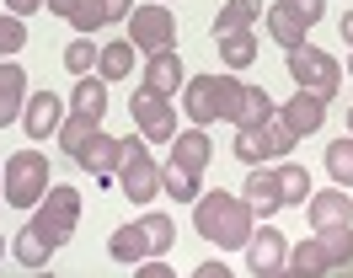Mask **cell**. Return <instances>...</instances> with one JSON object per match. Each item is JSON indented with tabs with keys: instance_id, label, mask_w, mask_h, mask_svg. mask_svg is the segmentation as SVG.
Here are the masks:
<instances>
[{
	"instance_id": "obj_26",
	"label": "cell",
	"mask_w": 353,
	"mask_h": 278,
	"mask_svg": "<svg viewBox=\"0 0 353 278\" xmlns=\"http://www.w3.org/2000/svg\"><path fill=\"white\" fill-rule=\"evenodd\" d=\"M327 171H332L337 188H353V134H343V139L327 145Z\"/></svg>"
},
{
	"instance_id": "obj_25",
	"label": "cell",
	"mask_w": 353,
	"mask_h": 278,
	"mask_svg": "<svg viewBox=\"0 0 353 278\" xmlns=\"http://www.w3.org/2000/svg\"><path fill=\"white\" fill-rule=\"evenodd\" d=\"M263 17V0H225L220 17H214V32H230V27H257Z\"/></svg>"
},
{
	"instance_id": "obj_37",
	"label": "cell",
	"mask_w": 353,
	"mask_h": 278,
	"mask_svg": "<svg viewBox=\"0 0 353 278\" xmlns=\"http://www.w3.org/2000/svg\"><path fill=\"white\" fill-rule=\"evenodd\" d=\"M348 134H353V107H348Z\"/></svg>"
},
{
	"instance_id": "obj_34",
	"label": "cell",
	"mask_w": 353,
	"mask_h": 278,
	"mask_svg": "<svg viewBox=\"0 0 353 278\" xmlns=\"http://www.w3.org/2000/svg\"><path fill=\"white\" fill-rule=\"evenodd\" d=\"M129 11H134V0H102V17L108 21H123Z\"/></svg>"
},
{
	"instance_id": "obj_19",
	"label": "cell",
	"mask_w": 353,
	"mask_h": 278,
	"mask_svg": "<svg viewBox=\"0 0 353 278\" xmlns=\"http://www.w3.org/2000/svg\"><path fill=\"white\" fill-rule=\"evenodd\" d=\"M27 107V70L17 59H0V128Z\"/></svg>"
},
{
	"instance_id": "obj_14",
	"label": "cell",
	"mask_w": 353,
	"mask_h": 278,
	"mask_svg": "<svg viewBox=\"0 0 353 278\" xmlns=\"http://www.w3.org/2000/svg\"><path fill=\"white\" fill-rule=\"evenodd\" d=\"M305 219H310V230H332V225H353V198H348V188H327V192H310V198H305Z\"/></svg>"
},
{
	"instance_id": "obj_35",
	"label": "cell",
	"mask_w": 353,
	"mask_h": 278,
	"mask_svg": "<svg viewBox=\"0 0 353 278\" xmlns=\"http://www.w3.org/2000/svg\"><path fill=\"white\" fill-rule=\"evenodd\" d=\"M6 11H17V17H32V11H43V0H6Z\"/></svg>"
},
{
	"instance_id": "obj_16",
	"label": "cell",
	"mask_w": 353,
	"mask_h": 278,
	"mask_svg": "<svg viewBox=\"0 0 353 278\" xmlns=\"http://www.w3.org/2000/svg\"><path fill=\"white\" fill-rule=\"evenodd\" d=\"M263 21H268V38L279 43V48H300V43H310V21L289 6V0H279V6H268L263 11Z\"/></svg>"
},
{
	"instance_id": "obj_8",
	"label": "cell",
	"mask_w": 353,
	"mask_h": 278,
	"mask_svg": "<svg viewBox=\"0 0 353 278\" xmlns=\"http://www.w3.org/2000/svg\"><path fill=\"white\" fill-rule=\"evenodd\" d=\"M118 188H123V198H134V203H150L155 192H161V166H155V155L145 150V134H123Z\"/></svg>"
},
{
	"instance_id": "obj_13",
	"label": "cell",
	"mask_w": 353,
	"mask_h": 278,
	"mask_svg": "<svg viewBox=\"0 0 353 278\" xmlns=\"http://www.w3.org/2000/svg\"><path fill=\"white\" fill-rule=\"evenodd\" d=\"M118 161H123V139H112V134H102V128L75 150V166L91 171L97 182H118Z\"/></svg>"
},
{
	"instance_id": "obj_30",
	"label": "cell",
	"mask_w": 353,
	"mask_h": 278,
	"mask_svg": "<svg viewBox=\"0 0 353 278\" xmlns=\"http://www.w3.org/2000/svg\"><path fill=\"white\" fill-rule=\"evenodd\" d=\"M91 64H97V43H91V38H75L65 48V70H70V75H91Z\"/></svg>"
},
{
	"instance_id": "obj_12",
	"label": "cell",
	"mask_w": 353,
	"mask_h": 278,
	"mask_svg": "<svg viewBox=\"0 0 353 278\" xmlns=\"http://www.w3.org/2000/svg\"><path fill=\"white\" fill-rule=\"evenodd\" d=\"M284 262H289V235L284 230H273V225L252 230V241H246V273L273 278V273H284Z\"/></svg>"
},
{
	"instance_id": "obj_6",
	"label": "cell",
	"mask_w": 353,
	"mask_h": 278,
	"mask_svg": "<svg viewBox=\"0 0 353 278\" xmlns=\"http://www.w3.org/2000/svg\"><path fill=\"white\" fill-rule=\"evenodd\" d=\"M172 246H176V219L161 214V209H150L145 219H134V225H118L112 241H108L112 262H145V257L172 252Z\"/></svg>"
},
{
	"instance_id": "obj_39",
	"label": "cell",
	"mask_w": 353,
	"mask_h": 278,
	"mask_svg": "<svg viewBox=\"0 0 353 278\" xmlns=\"http://www.w3.org/2000/svg\"><path fill=\"white\" fill-rule=\"evenodd\" d=\"M0 257H6V235H0Z\"/></svg>"
},
{
	"instance_id": "obj_31",
	"label": "cell",
	"mask_w": 353,
	"mask_h": 278,
	"mask_svg": "<svg viewBox=\"0 0 353 278\" xmlns=\"http://www.w3.org/2000/svg\"><path fill=\"white\" fill-rule=\"evenodd\" d=\"M134 273H139V278H166V273H172V262H161V252H155V257H145V262H134Z\"/></svg>"
},
{
	"instance_id": "obj_3",
	"label": "cell",
	"mask_w": 353,
	"mask_h": 278,
	"mask_svg": "<svg viewBox=\"0 0 353 278\" xmlns=\"http://www.w3.org/2000/svg\"><path fill=\"white\" fill-rule=\"evenodd\" d=\"M209 161H214V145H209L203 123L172 134V161H166V171H161V192H172V198H199Z\"/></svg>"
},
{
	"instance_id": "obj_5",
	"label": "cell",
	"mask_w": 353,
	"mask_h": 278,
	"mask_svg": "<svg viewBox=\"0 0 353 278\" xmlns=\"http://www.w3.org/2000/svg\"><path fill=\"white\" fill-rule=\"evenodd\" d=\"M294 278H316V273H348L353 268V225H332L316 230L310 241H300L284 262Z\"/></svg>"
},
{
	"instance_id": "obj_4",
	"label": "cell",
	"mask_w": 353,
	"mask_h": 278,
	"mask_svg": "<svg viewBox=\"0 0 353 278\" xmlns=\"http://www.w3.org/2000/svg\"><path fill=\"white\" fill-rule=\"evenodd\" d=\"M241 97H246V81L236 75H193L182 86V107L193 123H236L241 118Z\"/></svg>"
},
{
	"instance_id": "obj_33",
	"label": "cell",
	"mask_w": 353,
	"mask_h": 278,
	"mask_svg": "<svg viewBox=\"0 0 353 278\" xmlns=\"http://www.w3.org/2000/svg\"><path fill=\"white\" fill-rule=\"evenodd\" d=\"M289 6H294V11H300L310 27H316V21H321V11H327V0H289Z\"/></svg>"
},
{
	"instance_id": "obj_38",
	"label": "cell",
	"mask_w": 353,
	"mask_h": 278,
	"mask_svg": "<svg viewBox=\"0 0 353 278\" xmlns=\"http://www.w3.org/2000/svg\"><path fill=\"white\" fill-rule=\"evenodd\" d=\"M348 75H353V48H348Z\"/></svg>"
},
{
	"instance_id": "obj_24",
	"label": "cell",
	"mask_w": 353,
	"mask_h": 278,
	"mask_svg": "<svg viewBox=\"0 0 353 278\" xmlns=\"http://www.w3.org/2000/svg\"><path fill=\"white\" fill-rule=\"evenodd\" d=\"M97 128H102V118H97V112H75V107H70V118L59 123V145H65V155H75V150L86 145Z\"/></svg>"
},
{
	"instance_id": "obj_10",
	"label": "cell",
	"mask_w": 353,
	"mask_h": 278,
	"mask_svg": "<svg viewBox=\"0 0 353 278\" xmlns=\"http://www.w3.org/2000/svg\"><path fill=\"white\" fill-rule=\"evenodd\" d=\"M134 123H139V134H145V145H172V134H176V107L172 97H161V91H150V86H139L134 91Z\"/></svg>"
},
{
	"instance_id": "obj_36",
	"label": "cell",
	"mask_w": 353,
	"mask_h": 278,
	"mask_svg": "<svg viewBox=\"0 0 353 278\" xmlns=\"http://www.w3.org/2000/svg\"><path fill=\"white\" fill-rule=\"evenodd\" d=\"M337 32L348 38V48H353V11H343V21H337Z\"/></svg>"
},
{
	"instance_id": "obj_11",
	"label": "cell",
	"mask_w": 353,
	"mask_h": 278,
	"mask_svg": "<svg viewBox=\"0 0 353 278\" xmlns=\"http://www.w3.org/2000/svg\"><path fill=\"white\" fill-rule=\"evenodd\" d=\"M129 43L139 54H161V48H176V17L166 11V0L161 6H139L129 21Z\"/></svg>"
},
{
	"instance_id": "obj_21",
	"label": "cell",
	"mask_w": 353,
	"mask_h": 278,
	"mask_svg": "<svg viewBox=\"0 0 353 278\" xmlns=\"http://www.w3.org/2000/svg\"><path fill=\"white\" fill-rule=\"evenodd\" d=\"M134 54H139V48H134L129 38L102 43V48H97V75H102V81H129L134 75Z\"/></svg>"
},
{
	"instance_id": "obj_23",
	"label": "cell",
	"mask_w": 353,
	"mask_h": 278,
	"mask_svg": "<svg viewBox=\"0 0 353 278\" xmlns=\"http://www.w3.org/2000/svg\"><path fill=\"white\" fill-rule=\"evenodd\" d=\"M54 17H65L70 27H81V32H91V27H108V17H102V0H43Z\"/></svg>"
},
{
	"instance_id": "obj_28",
	"label": "cell",
	"mask_w": 353,
	"mask_h": 278,
	"mask_svg": "<svg viewBox=\"0 0 353 278\" xmlns=\"http://www.w3.org/2000/svg\"><path fill=\"white\" fill-rule=\"evenodd\" d=\"M273 112H279V102L268 97L263 86H246V97H241V118H236V123H268Z\"/></svg>"
},
{
	"instance_id": "obj_2",
	"label": "cell",
	"mask_w": 353,
	"mask_h": 278,
	"mask_svg": "<svg viewBox=\"0 0 353 278\" xmlns=\"http://www.w3.org/2000/svg\"><path fill=\"white\" fill-rule=\"evenodd\" d=\"M252 219H257V209L246 203V192L236 198V192L220 188V192H199V198H193V225H199V235L214 241L220 252H236V246L252 241V230H257Z\"/></svg>"
},
{
	"instance_id": "obj_32",
	"label": "cell",
	"mask_w": 353,
	"mask_h": 278,
	"mask_svg": "<svg viewBox=\"0 0 353 278\" xmlns=\"http://www.w3.org/2000/svg\"><path fill=\"white\" fill-rule=\"evenodd\" d=\"M193 273H199V278H225V273H230V262H225V252H220V257H203Z\"/></svg>"
},
{
	"instance_id": "obj_17",
	"label": "cell",
	"mask_w": 353,
	"mask_h": 278,
	"mask_svg": "<svg viewBox=\"0 0 353 278\" xmlns=\"http://www.w3.org/2000/svg\"><path fill=\"white\" fill-rule=\"evenodd\" d=\"M246 203L263 214H279L284 209V177H279V166L268 171V166H252V177H246Z\"/></svg>"
},
{
	"instance_id": "obj_22",
	"label": "cell",
	"mask_w": 353,
	"mask_h": 278,
	"mask_svg": "<svg viewBox=\"0 0 353 278\" xmlns=\"http://www.w3.org/2000/svg\"><path fill=\"white\" fill-rule=\"evenodd\" d=\"M220 38V59L230 70H246V64L257 59V32L252 27H230V32H214Z\"/></svg>"
},
{
	"instance_id": "obj_7",
	"label": "cell",
	"mask_w": 353,
	"mask_h": 278,
	"mask_svg": "<svg viewBox=\"0 0 353 278\" xmlns=\"http://www.w3.org/2000/svg\"><path fill=\"white\" fill-rule=\"evenodd\" d=\"M284 70L294 75L300 91H316L321 102L337 97V86H343V64L332 59L327 48H316V43H300V48H284Z\"/></svg>"
},
{
	"instance_id": "obj_20",
	"label": "cell",
	"mask_w": 353,
	"mask_h": 278,
	"mask_svg": "<svg viewBox=\"0 0 353 278\" xmlns=\"http://www.w3.org/2000/svg\"><path fill=\"white\" fill-rule=\"evenodd\" d=\"M150 91L161 97H176V86H182V59H176V48H161V54H145V81Z\"/></svg>"
},
{
	"instance_id": "obj_1",
	"label": "cell",
	"mask_w": 353,
	"mask_h": 278,
	"mask_svg": "<svg viewBox=\"0 0 353 278\" xmlns=\"http://www.w3.org/2000/svg\"><path fill=\"white\" fill-rule=\"evenodd\" d=\"M75 225H81V192L75 188H48L43 198H38V214L11 235V257H17L22 268H43L48 257L75 235Z\"/></svg>"
},
{
	"instance_id": "obj_15",
	"label": "cell",
	"mask_w": 353,
	"mask_h": 278,
	"mask_svg": "<svg viewBox=\"0 0 353 278\" xmlns=\"http://www.w3.org/2000/svg\"><path fill=\"white\" fill-rule=\"evenodd\" d=\"M59 123H65V102L54 91H32L22 107V128L32 139H48V134H59Z\"/></svg>"
},
{
	"instance_id": "obj_9",
	"label": "cell",
	"mask_w": 353,
	"mask_h": 278,
	"mask_svg": "<svg viewBox=\"0 0 353 278\" xmlns=\"http://www.w3.org/2000/svg\"><path fill=\"white\" fill-rule=\"evenodd\" d=\"M43 192H48V155H38V150H17V155H6V203L32 209Z\"/></svg>"
},
{
	"instance_id": "obj_27",
	"label": "cell",
	"mask_w": 353,
	"mask_h": 278,
	"mask_svg": "<svg viewBox=\"0 0 353 278\" xmlns=\"http://www.w3.org/2000/svg\"><path fill=\"white\" fill-rule=\"evenodd\" d=\"M279 177H284V209H289V203H294V209H305V198H310V171L294 166V161H284V166H279Z\"/></svg>"
},
{
	"instance_id": "obj_29",
	"label": "cell",
	"mask_w": 353,
	"mask_h": 278,
	"mask_svg": "<svg viewBox=\"0 0 353 278\" xmlns=\"http://www.w3.org/2000/svg\"><path fill=\"white\" fill-rule=\"evenodd\" d=\"M27 17H17V11H0V59H17L22 54V43H27Z\"/></svg>"
},
{
	"instance_id": "obj_18",
	"label": "cell",
	"mask_w": 353,
	"mask_h": 278,
	"mask_svg": "<svg viewBox=\"0 0 353 278\" xmlns=\"http://www.w3.org/2000/svg\"><path fill=\"white\" fill-rule=\"evenodd\" d=\"M279 118H284V123L294 128L300 139H305V134H316V128L327 123V102H321L316 91H294V97L279 107Z\"/></svg>"
}]
</instances>
